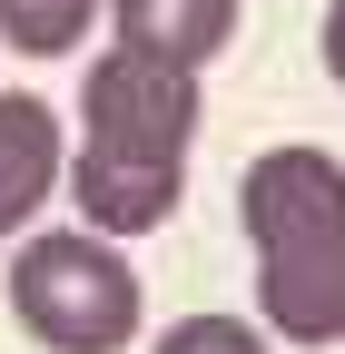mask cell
Returning <instances> with one entry per match:
<instances>
[{"label": "cell", "mask_w": 345, "mask_h": 354, "mask_svg": "<svg viewBox=\"0 0 345 354\" xmlns=\"http://www.w3.org/2000/svg\"><path fill=\"white\" fill-rule=\"evenodd\" d=\"M197 148V69H168L148 50H99L79 79V138H69V207L89 236H158L188 197Z\"/></svg>", "instance_id": "obj_1"}, {"label": "cell", "mask_w": 345, "mask_h": 354, "mask_svg": "<svg viewBox=\"0 0 345 354\" xmlns=\"http://www.w3.org/2000/svg\"><path fill=\"white\" fill-rule=\"evenodd\" d=\"M237 216L256 246V315L286 344H345V158L286 138L247 158Z\"/></svg>", "instance_id": "obj_2"}, {"label": "cell", "mask_w": 345, "mask_h": 354, "mask_svg": "<svg viewBox=\"0 0 345 354\" xmlns=\"http://www.w3.org/2000/svg\"><path fill=\"white\" fill-rule=\"evenodd\" d=\"M10 315L50 354H128L148 325V295H139V266L118 256V236L30 227L10 246Z\"/></svg>", "instance_id": "obj_3"}, {"label": "cell", "mask_w": 345, "mask_h": 354, "mask_svg": "<svg viewBox=\"0 0 345 354\" xmlns=\"http://www.w3.org/2000/svg\"><path fill=\"white\" fill-rule=\"evenodd\" d=\"M69 187V138L50 99H30V88H0V256L30 236V216Z\"/></svg>", "instance_id": "obj_4"}, {"label": "cell", "mask_w": 345, "mask_h": 354, "mask_svg": "<svg viewBox=\"0 0 345 354\" xmlns=\"http://www.w3.org/2000/svg\"><path fill=\"white\" fill-rule=\"evenodd\" d=\"M109 20L128 50H148L168 69H207L237 39V0H109Z\"/></svg>", "instance_id": "obj_5"}, {"label": "cell", "mask_w": 345, "mask_h": 354, "mask_svg": "<svg viewBox=\"0 0 345 354\" xmlns=\"http://www.w3.org/2000/svg\"><path fill=\"white\" fill-rule=\"evenodd\" d=\"M89 20H99V0H0V39H10L20 59H60V50H79Z\"/></svg>", "instance_id": "obj_6"}, {"label": "cell", "mask_w": 345, "mask_h": 354, "mask_svg": "<svg viewBox=\"0 0 345 354\" xmlns=\"http://www.w3.org/2000/svg\"><path fill=\"white\" fill-rule=\"evenodd\" d=\"M148 354H267V325H247V315H178Z\"/></svg>", "instance_id": "obj_7"}, {"label": "cell", "mask_w": 345, "mask_h": 354, "mask_svg": "<svg viewBox=\"0 0 345 354\" xmlns=\"http://www.w3.org/2000/svg\"><path fill=\"white\" fill-rule=\"evenodd\" d=\"M326 79L345 88V0H326Z\"/></svg>", "instance_id": "obj_8"}]
</instances>
